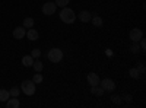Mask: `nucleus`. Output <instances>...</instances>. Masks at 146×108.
<instances>
[{
	"mask_svg": "<svg viewBox=\"0 0 146 108\" xmlns=\"http://www.w3.org/2000/svg\"><path fill=\"white\" fill-rule=\"evenodd\" d=\"M32 63H34V57L32 56H23L22 57V64L25 67H31Z\"/></svg>",
	"mask_w": 146,
	"mask_h": 108,
	"instance_id": "14",
	"label": "nucleus"
},
{
	"mask_svg": "<svg viewBox=\"0 0 146 108\" xmlns=\"http://www.w3.org/2000/svg\"><path fill=\"white\" fill-rule=\"evenodd\" d=\"M42 75H40V72H36V75H34V78H32V80H34V83L36 85V83H41L42 82Z\"/></svg>",
	"mask_w": 146,
	"mask_h": 108,
	"instance_id": "19",
	"label": "nucleus"
},
{
	"mask_svg": "<svg viewBox=\"0 0 146 108\" xmlns=\"http://www.w3.org/2000/svg\"><path fill=\"white\" fill-rule=\"evenodd\" d=\"M27 35V29L25 28H21V27H16L15 29H13V38L15 40H22L23 37Z\"/></svg>",
	"mask_w": 146,
	"mask_h": 108,
	"instance_id": "7",
	"label": "nucleus"
},
{
	"mask_svg": "<svg viewBox=\"0 0 146 108\" xmlns=\"http://www.w3.org/2000/svg\"><path fill=\"white\" fill-rule=\"evenodd\" d=\"M6 105H7V108H19L21 107V102H19L18 97H10L6 101Z\"/></svg>",
	"mask_w": 146,
	"mask_h": 108,
	"instance_id": "9",
	"label": "nucleus"
},
{
	"mask_svg": "<svg viewBox=\"0 0 146 108\" xmlns=\"http://www.w3.org/2000/svg\"><path fill=\"white\" fill-rule=\"evenodd\" d=\"M32 67L35 69V72H41L44 69V64H42V62H40V60H34Z\"/></svg>",
	"mask_w": 146,
	"mask_h": 108,
	"instance_id": "18",
	"label": "nucleus"
},
{
	"mask_svg": "<svg viewBox=\"0 0 146 108\" xmlns=\"http://www.w3.org/2000/svg\"><path fill=\"white\" fill-rule=\"evenodd\" d=\"M91 21H92V25H94V27H96V28L102 27V23H104L102 18H101V16H96V15H94V16L91 18Z\"/></svg>",
	"mask_w": 146,
	"mask_h": 108,
	"instance_id": "13",
	"label": "nucleus"
},
{
	"mask_svg": "<svg viewBox=\"0 0 146 108\" xmlns=\"http://www.w3.org/2000/svg\"><path fill=\"white\" fill-rule=\"evenodd\" d=\"M111 99H113V102H114V104H117V105H120V104H121V97H120V95H113Z\"/></svg>",
	"mask_w": 146,
	"mask_h": 108,
	"instance_id": "24",
	"label": "nucleus"
},
{
	"mask_svg": "<svg viewBox=\"0 0 146 108\" xmlns=\"http://www.w3.org/2000/svg\"><path fill=\"white\" fill-rule=\"evenodd\" d=\"M48 60H50L51 63H60L63 60V51L60 50V48H51L50 51H48Z\"/></svg>",
	"mask_w": 146,
	"mask_h": 108,
	"instance_id": "2",
	"label": "nucleus"
},
{
	"mask_svg": "<svg viewBox=\"0 0 146 108\" xmlns=\"http://www.w3.org/2000/svg\"><path fill=\"white\" fill-rule=\"evenodd\" d=\"M105 91L101 88V85H95V86H91V93L95 95V97H102V93Z\"/></svg>",
	"mask_w": 146,
	"mask_h": 108,
	"instance_id": "12",
	"label": "nucleus"
},
{
	"mask_svg": "<svg viewBox=\"0 0 146 108\" xmlns=\"http://www.w3.org/2000/svg\"><path fill=\"white\" fill-rule=\"evenodd\" d=\"M56 9H57V5L54 2H47L45 5H42V13L47 16H51L56 13Z\"/></svg>",
	"mask_w": 146,
	"mask_h": 108,
	"instance_id": "5",
	"label": "nucleus"
},
{
	"mask_svg": "<svg viewBox=\"0 0 146 108\" xmlns=\"http://www.w3.org/2000/svg\"><path fill=\"white\" fill-rule=\"evenodd\" d=\"M124 99H126L127 102H130V101H131V95H126V97H124Z\"/></svg>",
	"mask_w": 146,
	"mask_h": 108,
	"instance_id": "27",
	"label": "nucleus"
},
{
	"mask_svg": "<svg viewBox=\"0 0 146 108\" xmlns=\"http://www.w3.org/2000/svg\"><path fill=\"white\" fill-rule=\"evenodd\" d=\"M34 23H35V21H34V18H25L23 19V28H32L34 27Z\"/></svg>",
	"mask_w": 146,
	"mask_h": 108,
	"instance_id": "16",
	"label": "nucleus"
},
{
	"mask_svg": "<svg viewBox=\"0 0 146 108\" xmlns=\"http://www.w3.org/2000/svg\"><path fill=\"white\" fill-rule=\"evenodd\" d=\"M25 37H27L28 40H31V41H36V40H38V31H35L34 28H29V29L27 31Z\"/></svg>",
	"mask_w": 146,
	"mask_h": 108,
	"instance_id": "10",
	"label": "nucleus"
},
{
	"mask_svg": "<svg viewBox=\"0 0 146 108\" xmlns=\"http://www.w3.org/2000/svg\"><path fill=\"white\" fill-rule=\"evenodd\" d=\"M86 80H88V83L91 86H95V85H100V76L96 75V73H89L88 75V78H86Z\"/></svg>",
	"mask_w": 146,
	"mask_h": 108,
	"instance_id": "8",
	"label": "nucleus"
},
{
	"mask_svg": "<svg viewBox=\"0 0 146 108\" xmlns=\"http://www.w3.org/2000/svg\"><path fill=\"white\" fill-rule=\"evenodd\" d=\"M21 89H22V92L25 95H28V97L34 95L35 93V83H34V80H23L21 83Z\"/></svg>",
	"mask_w": 146,
	"mask_h": 108,
	"instance_id": "3",
	"label": "nucleus"
},
{
	"mask_svg": "<svg viewBox=\"0 0 146 108\" xmlns=\"http://www.w3.org/2000/svg\"><path fill=\"white\" fill-rule=\"evenodd\" d=\"M9 98H10L9 91H6V89H0V101H2V102H6Z\"/></svg>",
	"mask_w": 146,
	"mask_h": 108,
	"instance_id": "15",
	"label": "nucleus"
},
{
	"mask_svg": "<svg viewBox=\"0 0 146 108\" xmlns=\"http://www.w3.org/2000/svg\"><path fill=\"white\" fill-rule=\"evenodd\" d=\"M69 3H70V0H56V5L60 7H66Z\"/></svg>",
	"mask_w": 146,
	"mask_h": 108,
	"instance_id": "21",
	"label": "nucleus"
},
{
	"mask_svg": "<svg viewBox=\"0 0 146 108\" xmlns=\"http://www.w3.org/2000/svg\"><path fill=\"white\" fill-rule=\"evenodd\" d=\"M139 72H140V75L142 73H145V70H146V67H145V62H139V64H137V67H136Z\"/></svg>",
	"mask_w": 146,
	"mask_h": 108,
	"instance_id": "23",
	"label": "nucleus"
},
{
	"mask_svg": "<svg viewBox=\"0 0 146 108\" xmlns=\"http://www.w3.org/2000/svg\"><path fill=\"white\" fill-rule=\"evenodd\" d=\"M139 42H140V44H139V47H140V51H145V50H146V41L142 38Z\"/></svg>",
	"mask_w": 146,
	"mask_h": 108,
	"instance_id": "26",
	"label": "nucleus"
},
{
	"mask_svg": "<svg viewBox=\"0 0 146 108\" xmlns=\"http://www.w3.org/2000/svg\"><path fill=\"white\" fill-rule=\"evenodd\" d=\"M142 38H143V31L142 29L135 28V29L130 31V40H131V42H139Z\"/></svg>",
	"mask_w": 146,
	"mask_h": 108,
	"instance_id": "6",
	"label": "nucleus"
},
{
	"mask_svg": "<svg viewBox=\"0 0 146 108\" xmlns=\"http://www.w3.org/2000/svg\"><path fill=\"white\" fill-rule=\"evenodd\" d=\"M100 85H101V88L104 89V91H107V92H113L114 89H115V83H114V80L113 79H102V80H100Z\"/></svg>",
	"mask_w": 146,
	"mask_h": 108,
	"instance_id": "4",
	"label": "nucleus"
},
{
	"mask_svg": "<svg viewBox=\"0 0 146 108\" xmlns=\"http://www.w3.org/2000/svg\"><path fill=\"white\" fill-rule=\"evenodd\" d=\"M91 12H88V10H82V12H79V21H82V22H91Z\"/></svg>",
	"mask_w": 146,
	"mask_h": 108,
	"instance_id": "11",
	"label": "nucleus"
},
{
	"mask_svg": "<svg viewBox=\"0 0 146 108\" xmlns=\"http://www.w3.org/2000/svg\"><path fill=\"white\" fill-rule=\"evenodd\" d=\"M129 75H130V78H133V79H139V78H140V72H139L136 67H131V69L129 70Z\"/></svg>",
	"mask_w": 146,
	"mask_h": 108,
	"instance_id": "17",
	"label": "nucleus"
},
{
	"mask_svg": "<svg viewBox=\"0 0 146 108\" xmlns=\"http://www.w3.org/2000/svg\"><path fill=\"white\" fill-rule=\"evenodd\" d=\"M31 56H32L34 58H38V57L41 56V51H40L38 48H34V50H32V53H31Z\"/></svg>",
	"mask_w": 146,
	"mask_h": 108,
	"instance_id": "25",
	"label": "nucleus"
},
{
	"mask_svg": "<svg viewBox=\"0 0 146 108\" xmlns=\"http://www.w3.org/2000/svg\"><path fill=\"white\" fill-rule=\"evenodd\" d=\"M60 19H62L64 23H73L76 21V15H75V12H73L70 7H63L62 12H60Z\"/></svg>",
	"mask_w": 146,
	"mask_h": 108,
	"instance_id": "1",
	"label": "nucleus"
},
{
	"mask_svg": "<svg viewBox=\"0 0 146 108\" xmlns=\"http://www.w3.org/2000/svg\"><path fill=\"white\" fill-rule=\"evenodd\" d=\"M130 50H131V53H135V54H136V53H139V51H140V47H139V44H137V42H133V44H131V47H130Z\"/></svg>",
	"mask_w": 146,
	"mask_h": 108,
	"instance_id": "22",
	"label": "nucleus"
},
{
	"mask_svg": "<svg viewBox=\"0 0 146 108\" xmlns=\"http://www.w3.org/2000/svg\"><path fill=\"white\" fill-rule=\"evenodd\" d=\"M9 93H10V97H19V93H21V91H19V88L18 86H13L10 91H9Z\"/></svg>",
	"mask_w": 146,
	"mask_h": 108,
	"instance_id": "20",
	"label": "nucleus"
}]
</instances>
